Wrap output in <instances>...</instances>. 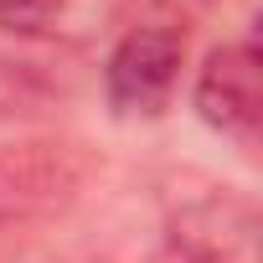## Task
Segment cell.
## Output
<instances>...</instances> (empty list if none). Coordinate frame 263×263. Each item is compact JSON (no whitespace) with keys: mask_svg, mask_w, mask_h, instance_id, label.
<instances>
[{"mask_svg":"<svg viewBox=\"0 0 263 263\" xmlns=\"http://www.w3.org/2000/svg\"><path fill=\"white\" fill-rule=\"evenodd\" d=\"M186 62V36L176 26H129L103 62V98L119 119L165 114Z\"/></svg>","mask_w":263,"mask_h":263,"instance_id":"cell-1","label":"cell"},{"mask_svg":"<svg viewBox=\"0 0 263 263\" xmlns=\"http://www.w3.org/2000/svg\"><path fill=\"white\" fill-rule=\"evenodd\" d=\"M171 263H258V217L242 196L212 191L171 212Z\"/></svg>","mask_w":263,"mask_h":263,"instance_id":"cell-2","label":"cell"},{"mask_svg":"<svg viewBox=\"0 0 263 263\" xmlns=\"http://www.w3.org/2000/svg\"><path fill=\"white\" fill-rule=\"evenodd\" d=\"M196 114L206 129L253 145L258 140V114H263V72H258V47L253 42H222L206 52L191 93Z\"/></svg>","mask_w":263,"mask_h":263,"instance_id":"cell-3","label":"cell"},{"mask_svg":"<svg viewBox=\"0 0 263 263\" xmlns=\"http://www.w3.org/2000/svg\"><path fill=\"white\" fill-rule=\"evenodd\" d=\"M67 0H0V26L6 31H47L62 16Z\"/></svg>","mask_w":263,"mask_h":263,"instance_id":"cell-4","label":"cell"}]
</instances>
